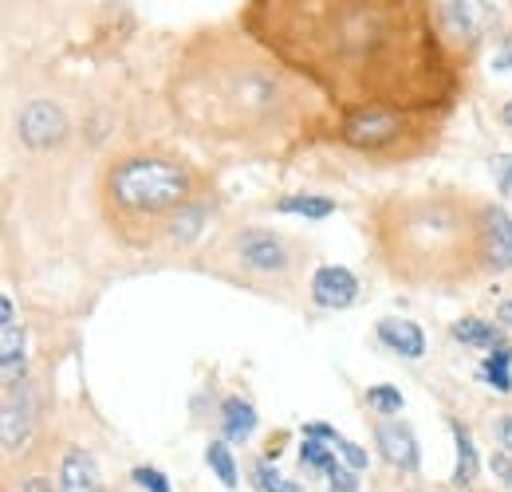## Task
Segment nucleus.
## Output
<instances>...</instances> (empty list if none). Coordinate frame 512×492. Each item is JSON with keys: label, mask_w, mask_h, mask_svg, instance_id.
Here are the masks:
<instances>
[{"label": "nucleus", "mask_w": 512, "mask_h": 492, "mask_svg": "<svg viewBox=\"0 0 512 492\" xmlns=\"http://www.w3.org/2000/svg\"><path fill=\"white\" fill-rule=\"evenodd\" d=\"M237 24L343 115L434 111L465 60L434 0H245Z\"/></svg>", "instance_id": "obj_1"}, {"label": "nucleus", "mask_w": 512, "mask_h": 492, "mask_svg": "<svg viewBox=\"0 0 512 492\" xmlns=\"http://www.w3.org/2000/svg\"><path fill=\"white\" fill-rule=\"evenodd\" d=\"M166 103L205 142L268 150L320 126L327 99L237 20H221L193 28L178 44Z\"/></svg>", "instance_id": "obj_2"}, {"label": "nucleus", "mask_w": 512, "mask_h": 492, "mask_svg": "<svg viewBox=\"0 0 512 492\" xmlns=\"http://www.w3.org/2000/svg\"><path fill=\"white\" fill-rule=\"evenodd\" d=\"M477 217L481 205L446 189L386 197L371 213V245L398 284L453 292L473 276H485Z\"/></svg>", "instance_id": "obj_3"}, {"label": "nucleus", "mask_w": 512, "mask_h": 492, "mask_svg": "<svg viewBox=\"0 0 512 492\" xmlns=\"http://www.w3.org/2000/svg\"><path fill=\"white\" fill-rule=\"evenodd\" d=\"M99 197L115 229L142 233L146 225H170L178 209L197 201V170L182 154L130 150L103 170Z\"/></svg>", "instance_id": "obj_4"}, {"label": "nucleus", "mask_w": 512, "mask_h": 492, "mask_svg": "<svg viewBox=\"0 0 512 492\" xmlns=\"http://www.w3.org/2000/svg\"><path fill=\"white\" fill-rule=\"evenodd\" d=\"M414 111H394V107H367V111H351L339 119V138L363 154H379L386 146H398L414 126Z\"/></svg>", "instance_id": "obj_5"}, {"label": "nucleus", "mask_w": 512, "mask_h": 492, "mask_svg": "<svg viewBox=\"0 0 512 492\" xmlns=\"http://www.w3.org/2000/svg\"><path fill=\"white\" fill-rule=\"evenodd\" d=\"M229 252L249 276H264V280L288 276L292 264H296V248L288 245L280 233H272V229H241L233 237Z\"/></svg>", "instance_id": "obj_6"}, {"label": "nucleus", "mask_w": 512, "mask_h": 492, "mask_svg": "<svg viewBox=\"0 0 512 492\" xmlns=\"http://www.w3.org/2000/svg\"><path fill=\"white\" fill-rule=\"evenodd\" d=\"M477 252L485 276H501L512 268V217L501 205H481L477 217Z\"/></svg>", "instance_id": "obj_7"}, {"label": "nucleus", "mask_w": 512, "mask_h": 492, "mask_svg": "<svg viewBox=\"0 0 512 492\" xmlns=\"http://www.w3.org/2000/svg\"><path fill=\"white\" fill-rule=\"evenodd\" d=\"M16 130H20V138H24L32 150H52V146L64 142L71 126H67V115L56 107V103H48V99H32V103L20 111Z\"/></svg>", "instance_id": "obj_8"}, {"label": "nucleus", "mask_w": 512, "mask_h": 492, "mask_svg": "<svg viewBox=\"0 0 512 492\" xmlns=\"http://www.w3.org/2000/svg\"><path fill=\"white\" fill-rule=\"evenodd\" d=\"M0 374H4V390L24 382V331L16 319V304L8 296L0 300Z\"/></svg>", "instance_id": "obj_9"}, {"label": "nucleus", "mask_w": 512, "mask_h": 492, "mask_svg": "<svg viewBox=\"0 0 512 492\" xmlns=\"http://www.w3.org/2000/svg\"><path fill=\"white\" fill-rule=\"evenodd\" d=\"M308 288H312V304H320V308H327V311H343L359 300V280H355V272H347V268H339V264L316 268V276H312Z\"/></svg>", "instance_id": "obj_10"}, {"label": "nucleus", "mask_w": 512, "mask_h": 492, "mask_svg": "<svg viewBox=\"0 0 512 492\" xmlns=\"http://www.w3.org/2000/svg\"><path fill=\"white\" fill-rule=\"evenodd\" d=\"M375 445H379L383 461H390L394 469H402V473L418 469V441H414V430L406 422H398V418L379 422L375 426Z\"/></svg>", "instance_id": "obj_11"}, {"label": "nucleus", "mask_w": 512, "mask_h": 492, "mask_svg": "<svg viewBox=\"0 0 512 492\" xmlns=\"http://www.w3.org/2000/svg\"><path fill=\"white\" fill-rule=\"evenodd\" d=\"M28 422H32V394L28 386H8L4 390V426H0V437H4V449L16 453L20 441L28 437Z\"/></svg>", "instance_id": "obj_12"}, {"label": "nucleus", "mask_w": 512, "mask_h": 492, "mask_svg": "<svg viewBox=\"0 0 512 492\" xmlns=\"http://www.w3.org/2000/svg\"><path fill=\"white\" fill-rule=\"evenodd\" d=\"M375 335H379V343H383L386 351H394V355H402V359H422V355H426V335H422V327L410 323V319H398V315L379 319Z\"/></svg>", "instance_id": "obj_13"}, {"label": "nucleus", "mask_w": 512, "mask_h": 492, "mask_svg": "<svg viewBox=\"0 0 512 492\" xmlns=\"http://www.w3.org/2000/svg\"><path fill=\"white\" fill-rule=\"evenodd\" d=\"M442 16H446V24L453 36L465 32V40L477 44L481 32H485L489 20H493V8H489V0H449L446 8H442Z\"/></svg>", "instance_id": "obj_14"}, {"label": "nucleus", "mask_w": 512, "mask_h": 492, "mask_svg": "<svg viewBox=\"0 0 512 492\" xmlns=\"http://www.w3.org/2000/svg\"><path fill=\"white\" fill-rule=\"evenodd\" d=\"M60 489L64 492H103V477H99V465L91 453L83 449H71L60 465Z\"/></svg>", "instance_id": "obj_15"}, {"label": "nucleus", "mask_w": 512, "mask_h": 492, "mask_svg": "<svg viewBox=\"0 0 512 492\" xmlns=\"http://www.w3.org/2000/svg\"><path fill=\"white\" fill-rule=\"evenodd\" d=\"M449 335L457 339V343H465V347H481V351H497V347H505V327L501 323H489V319H457L453 327H449Z\"/></svg>", "instance_id": "obj_16"}, {"label": "nucleus", "mask_w": 512, "mask_h": 492, "mask_svg": "<svg viewBox=\"0 0 512 492\" xmlns=\"http://www.w3.org/2000/svg\"><path fill=\"white\" fill-rule=\"evenodd\" d=\"M221 426H225V437H229V441H249L256 430L253 402H245V398H225V406H221Z\"/></svg>", "instance_id": "obj_17"}, {"label": "nucleus", "mask_w": 512, "mask_h": 492, "mask_svg": "<svg viewBox=\"0 0 512 492\" xmlns=\"http://www.w3.org/2000/svg\"><path fill=\"white\" fill-rule=\"evenodd\" d=\"M453 430V441H457V469H453V485L457 489H469L477 481V445H473V433L465 430L461 422L449 426Z\"/></svg>", "instance_id": "obj_18"}, {"label": "nucleus", "mask_w": 512, "mask_h": 492, "mask_svg": "<svg viewBox=\"0 0 512 492\" xmlns=\"http://www.w3.org/2000/svg\"><path fill=\"white\" fill-rule=\"evenodd\" d=\"M276 213H292V217H308V221H323L335 213L331 197H312V193H288L276 201Z\"/></svg>", "instance_id": "obj_19"}, {"label": "nucleus", "mask_w": 512, "mask_h": 492, "mask_svg": "<svg viewBox=\"0 0 512 492\" xmlns=\"http://www.w3.org/2000/svg\"><path fill=\"white\" fill-rule=\"evenodd\" d=\"M481 378H485L497 394H509L512 390V347L509 343L485 355V363H481Z\"/></svg>", "instance_id": "obj_20"}, {"label": "nucleus", "mask_w": 512, "mask_h": 492, "mask_svg": "<svg viewBox=\"0 0 512 492\" xmlns=\"http://www.w3.org/2000/svg\"><path fill=\"white\" fill-rule=\"evenodd\" d=\"M201 221H205V205H201V201H190L186 209H178V213L170 217L166 233H170V241L186 245V241H193V237L201 233Z\"/></svg>", "instance_id": "obj_21"}, {"label": "nucleus", "mask_w": 512, "mask_h": 492, "mask_svg": "<svg viewBox=\"0 0 512 492\" xmlns=\"http://www.w3.org/2000/svg\"><path fill=\"white\" fill-rule=\"evenodd\" d=\"M205 461H209V469L221 477V485H225V489H237V461H233V453H229V445H225V441H209Z\"/></svg>", "instance_id": "obj_22"}, {"label": "nucleus", "mask_w": 512, "mask_h": 492, "mask_svg": "<svg viewBox=\"0 0 512 492\" xmlns=\"http://www.w3.org/2000/svg\"><path fill=\"white\" fill-rule=\"evenodd\" d=\"M300 465H308V469H316V473H335L339 465H335V445H323L320 437H304V445H300Z\"/></svg>", "instance_id": "obj_23"}, {"label": "nucleus", "mask_w": 512, "mask_h": 492, "mask_svg": "<svg viewBox=\"0 0 512 492\" xmlns=\"http://www.w3.org/2000/svg\"><path fill=\"white\" fill-rule=\"evenodd\" d=\"M253 485L260 492H304V485H296V481H288L284 473H276V469H268L264 461H256L253 465Z\"/></svg>", "instance_id": "obj_24"}, {"label": "nucleus", "mask_w": 512, "mask_h": 492, "mask_svg": "<svg viewBox=\"0 0 512 492\" xmlns=\"http://www.w3.org/2000/svg\"><path fill=\"white\" fill-rule=\"evenodd\" d=\"M367 406H375L379 414H398L402 410V394H398V386H371L367 390Z\"/></svg>", "instance_id": "obj_25"}, {"label": "nucleus", "mask_w": 512, "mask_h": 492, "mask_svg": "<svg viewBox=\"0 0 512 492\" xmlns=\"http://www.w3.org/2000/svg\"><path fill=\"white\" fill-rule=\"evenodd\" d=\"M130 477H134V485H138V489H146V492H170V481H166V477H162L158 469H150V465H138V469H134Z\"/></svg>", "instance_id": "obj_26"}, {"label": "nucleus", "mask_w": 512, "mask_h": 492, "mask_svg": "<svg viewBox=\"0 0 512 492\" xmlns=\"http://www.w3.org/2000/svg\"><path fill=\"white\" fill-rule=\"evenodd\" d=\"M335 449L343 453V461H347V465H351L355 473H363V469H367V461H371V457H367V449H363V445H355V441H347L343 433H339V441H335Z\"/></svg>", "instance_id": "obj_27"}, {"label": "nucleus", "mask_w": 512, "mask_h": 492, "mask_svg": "<svg viewBox=\"0 0 512 492\" xmlns=\"http://www.w3.org/2000/svg\"><path fill=\"white\" fill-rule=\"evenodd\" d=\"M327 489H331V492H355V489H359V477H355V469L347 465V469H335V473H327Z\"/></svg>", "instance_id": "obj_28"}, {"label": "nucleus", "mask_w": 512, "mask_h": 492, "mask_svg": "<svg viewBox=\"0 0 512 492\" xmlns=\"http://www.w3.org/2000/svg\"><path fill=\"white\" fill-rule=\"evenodd\" d=\"M493 170H497V185H501V193H509L512 189V154L497 158V162H493Z\"/></svg>", "instance_id": "obj_29"}, {"label": "nucleus", "mask_w": 512, "mask_h": 492, "mask_svg": "<svg viewBox=\"0 0 512 492\" xmlns=\"http://www.w3.org/2000/svg\"><path fill=\"white\" fill-rule=\"evenodd\" d=\"M512 453L505 449V453H493V473L501 477V485H512Z\"/></svg>", "instance_id": "obj_30"}, {"label": "nucleus", "mask_w": 512, "mask_h": 492, "mask_svg": "<svg viewBox=\"0 0 512 492\" xmlns=\"http://www.w3.org/2000/svg\"><path fill=\"white\" fill-rule=\"evenodd\" d=\"M497 437H501V445L512 453V418H501V422H497Z\"/></svg>", "instance_id": "obj_31"}, {"label": "nucleus", "mask_w": 512, "mask_h": 492, "mask_svg": "<svg viewBox=\"0 0 512 492\" xmlns=\"http://www.w3.org/2000/svg\"><path fill=\"white\" fill-rule=\"evenodd\" d=\"M24 492H52V485H48L44 477H28V481H24Z\"/></svg>", "instance_id": "obj_32"}, {"label": "nucleus", "mask_w": 512, "mask_h": 492, "mask_svg": "<svg viewBox=\"0 0 512 492\" xmlns=\"http://www.w3.org/2000/svg\"><path fill=\"white\" fill-rule=\"evenodd\" d=\"M497 319H501V327H505V331H512V300H505V304H501Z\"/></svg>", "instance_id": "obj_33"}, {"label": "nucleus", "mask_w": 512, "mask_h": 492, "mask_svg": "<svg viewBox=\"0 0 512 492\" xmlns=\"http://www.w3.org/2000/svg\"><path fill=\"white\" fill-rule=\"evenodd\" d=\"M497 67H509V71H512V36L505 40V52H501V60H497Z\"/></svg>", "instance_id": "obj_34"}, {"label": "nucleus", "mask_w": 512, "mask_h": 492, "mask_svg": "<svg viewBox=\"0 0 512 492\" xmlns=\"http://www.w3.org/2000/svg\"><path fill=\"white\" fill-rule=\"evenodd\" d=\"M501 123H505V126L512 130V99L505 103V107H501Z\"/></svg>", "instance_id": "obj_35"}]
</instances>
